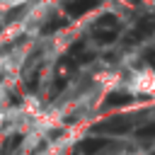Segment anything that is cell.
I'll return each mask as SVG.
<instances>
[{
    "instance_id": "8",
    "label": "cell",
    "mask_w": 155,
    "mask_h": 155,
    "mask_svg": "<svg viewBox=\"0 0 155 155\" xmlns=\"http://www.w3.org/2000/svg\"><path fill=\"white\" fill-rule=\"evenodd\" d=\"M145 61H148V63H150V65H153V68H155V48H153V51H148V53H145Z\"/></svg>"
},
{
    "instance_id": "7",
    "label": "cell",
    "mask_w": 155,
    "mask_h": 155,
    "mask_svg": "<svg viewBox=\"0 0 155 155\" xmlns=\"http://www.w3.org/2000/svg\"><path fill=\"white\" fill-rule=\"evenodd\" d=\"M17 143H19V136H12L7 143H5V148H2V153H12L15 148H17Z\"/></svg>"
},
{
    "instance_id": "3",
    "label": "cell",
    "mask_w": 155,
    "mask_h": 155,
    "mask_svg": "<svg viewBox=\"0 0 155 155\" xmlns=\"http://www.w3.org/2000/svg\"><path fill=\"white\" fill-rule=\"evenodd\" d=\"M119 36V29H97L94 31V41L97 44H109Z\"/></svg>"
},
{
    "instance_id": "1",
    "label": "cell",
    "mask_w": 155,
    "mask_h": 155,
    "mask_svg": "<svg viewBox=\"0 0 155 155\" xmlns=\"http://www.w3.org/2000/svg\"><path fill=\"white\" fill-rule=\"evenodd\" d=\"M155 31V17H143L138 24H136V29L131 31V36H128V44H133V41H143L145 36H150Z\"/></svg>"
},
{
    "instance_id": "6",
    "label": "cell",
    "mask_w": 155,
    "mask_h": 155,
    "mask_svg": "<svg viewBox=\"0 0 155 155\" xmlns=\"http://www.w3.org/2000/svg\"><path fill=\"white\" fill-rule=\"evenodd\" d=\"M136 136H138V138H148V136H155V124H148L145 128H138V131H136Z\"/></svg>"
},
{
    "instance_id": "2",
    "label": "cell",
    "mask_w": 155,
    "mask_h": 155,
    "mask_svg": "<svg viewBox=\"0 0 155 155\" xmlns=\"http://www.w3.org/2000/svg\"><path fill=\"white\" fill-rule=\"evenodd\" d=\"M99 0H65V10L70 15H85L87 10H92Z\"/></svg>"
},
{
    "instance_id": "4",
    "label": "cell",
    "mask_w": 155,
    "mask_h": 155,
    "mask_svg": "<svg viewBox=\"0 0 155 155\" xmlns=\"http://www.w3.org/2000/svg\"><path fill=\"white\" fill-rule=\"evenodd\" d=\"M126 102H131V94H126V92H111L109 97H107V102H104V107H119V104H126Z\"/></svg>"
},
{
    "instance_id": "9",
    "label": "cell",
    "mask_w": 155,
    "mask_h": 155,
    "mask_svg": "<svg viewBox=\"0 0 155 155\" xmlns=\"http://www.w3.org/2000/svg\"><path fill=\"white\" fill-rule=\"evenodd\" d=\"M153 155H155V153H153Z\"/></svg>"
},
{
    "instance_id": "5",
    "label": "cell",
    "mask_w": 155,
    "mask_h": 155,
    "mask_svg": "<svg viewBox=\"0 0 155 155\" xmlns=\"http://www.w3.org/2000/svg\"><path fill=\"white\" fill-rule=\"evenodd\" d=\"M61 24H63V19H61L58 15H51V19H48V22L44 24V31H56V29H58Z\"/></svg>"
}]
</instances>
